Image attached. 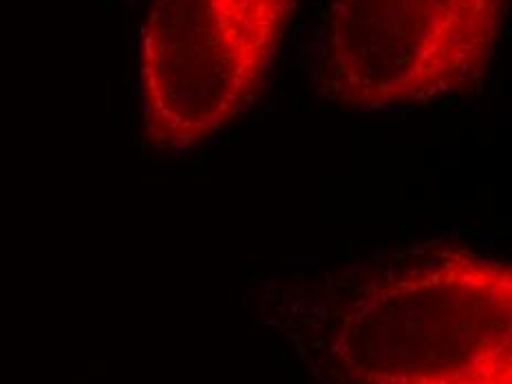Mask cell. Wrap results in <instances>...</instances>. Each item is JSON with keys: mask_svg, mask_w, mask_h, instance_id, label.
Wrapping results in <instances>:
<instances>
[{"mask_svg": "<svg viewBox=\"0 0 512 384\" xmlns=\"http://www.w3.org/2000/svg\"><path fill=\"white\" fill-rule=\"evenodd\" d=\"M343 384H512V270L444 250L351 296L327 340Z\"/></svg>", "mask_w": 512, "mask_h": 384, "instance_id": "cell-1", "label": "cell"}, {"mask_svg": "<svg viewBox=\"0 0 512 384\" xmlns=\"http://www.w3.org/2000/svg\"><path fill=\"white\" fill-rule=\"evenodd\" d=\"M508 3L336 0L316 91L349 111H393L471 93L495 58Z\"/></svg>", "mask_w": 512, "mask_h": 384, "instance_id": "cell-2", "label": "cell"}, {"mask_svg": "<svg viewBox=\"0 0 512 384\" xmlns=\"http://www.w3.org/2000/svg\"><path fill=\"white\" fill-rule=\"evenodd\" d=\"M298 0H153L142 27V122L157 151H188L248 109Z\"/></svg>", "mask_w": 512, "mask_h": 384, "instance_id": "cell-3", "label": "cell"}]
</instances>
